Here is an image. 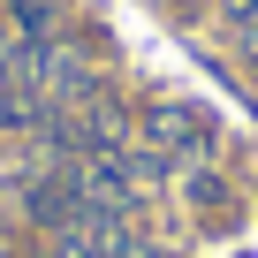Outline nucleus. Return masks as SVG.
I'll return each instance as SVG.
<instances>
[{"mask_svg": "<svg viewBox=\"0 0 258 258\" xmlns=\"http://www.w3.org/2000/svg\"><path fill=\"white\" fill-rule=\"evenodd\" d=\"M228 31H235V46H243V53H250V61H258V8H250V16H235V23H228Z\"/></svg>", "mask_w": 258, "mask_h": 258, "instance_id": "f03ea898", "label": "nucleus"}, {"mask_svg": "<svg viewBox=\"0 0 258 258\" xmlns=\"http://www.w3.org/2000/svg\"><path fill=\"white\" fill-rule=\"evenodd\" d=\"M250 8H258V0H220V16H228V23H235V16H250Z\"/></svg>", "mask_w": 258, "mask_h": 258, "instance_id": "7ed1b4c3", "label": "nucleus"}, {"mask_svg": "<svg viewBox=\"0 0 258 258\" xmlns=\"http://www.w3.org/2000/svg\"><path fill=\"white\" fill-rule=\"evenodd\" d=\"M145 145L167 152L175 167H198V160H213V121H205L198 106H175V99H167V106L145 114Z\"/></svg>", "mask_w": 258, "mask_h": 258, "instance_id": "f257e3e1", "label": "nucleus"}]
</instances>
